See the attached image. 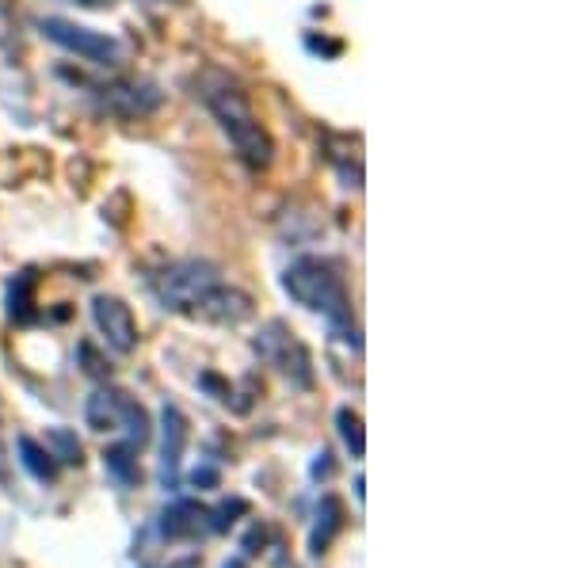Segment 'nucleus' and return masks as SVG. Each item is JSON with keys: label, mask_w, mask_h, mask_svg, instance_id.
<instances>
[{"label": "nucleus", "mask_w": 572, "mask_h": 568, "mask_svg": "<svg viewBox=\"0 0 572 568\" xmlns=\"http://www.w3.org/2000/svg\"><path fill=\"white\" fill-rule=\"evenodd\" d=\"M203 104L211 107V115L218 119L222 133L229 138V146L237 149V157L252 172L271 169L276 161V138L260 122V115L252 111L248 96L240 92L234 81L222 77V73H206L203 81Z\"/></svg>", "instance_id": "nucleus-1"}, {"label": "nucleus", "mask_w": 572, "mask_h": 568, "mask_svg": "<svg viewBox=\"0 0 572 568\" xmlns=\"http://www.w3.org/2000/svg\"><path fill=\"white\" fill-rule=\"evenodd\" d=\"M283 290L302 309L328 317L333 329H352V294H347L336 264L321 260V256H298L283 271Z\"/></svg>", "instance_id": "nucleus-2"}, {"label": "nucleus", "mask_w": 572, "mask_h": 568, "mask_svg": "<svg viewBox=\"0 0 572 568\" xmlns=\"http://www.w3.org/2000/svg\"><path fill=\"white\" fill-rule=\"evenodd\" d=\"M222 282V271L218 264L211 260H176L169 267L153 275V294L169 313H180V317H195V309L203 306V298L211 294L214 287Z\"/></svg>", "instance_id": "nucleus-3"}, {"label": "nucleus", "mask_w": 572, "mask_h": 568, "mask_svg": "<svg viewBox=\"0 0 572 568\" xmlns=\"http://www.w3.org/2000/svg\"><path fill=\"white\" fill-rule=\"evenodd\" d=\"M85 416L93 431H127V442L138 450L149 442V412L130 394H122V389H111V386L96 389V394L88 397Z\"/></svg>", "instance_id": "nucleus-4"}, {"label": "nucleus", "mask_w": 572, "mask_h": 568, "mask_svg": "<svg viewBox=\"0 0 572 568\" xmlns=\"http://www.w3.org/2000/svg\"><path fill=\"white\" fill-rule=\"evenodd\" d=\"M256 355L263 358V363L276 366L283 378L294 382L298 389H310L313 386V355L310 347L302 344V340L294 336V329H287L283 321H268L260 329V336L252 340Z\"/></svg>", "instance_id": "nucleus-5"}, {"label": "nucleus", "mask_w": 572, "mask_h": 568, "mask_svg": "<svg viewBox=\"0 0 572 568\" xmlns=\"http://www.w3.org/2000/svg\"><path fill=\"white\" fill-rule=\"evenodd\" d=\"M39 31H43L50 43H57L62 50H69V54H77V57H85V62L111 65L115 57H119L115 39H107L104 31L85 28V23L62 20V15H46V20H39Z\"/></svg>", "instance_id": "nucleus-6"}, {"label": "nucleus", "mask_w": 572, "mask_h": 568, "mask_svg": "<svg viewBox=\"0 0 572 568\" xmlns=\"http://www.w3.org/2000/svg\"><path fill=\"white\" fill-rule=\"evenodd\" d=\"M93 321L104 336V344L119 355H130L138 347V321L130 313V306L115 294H96L93 298Z\"/></svg>", "instance_id": "nucleus-7"}, {"label": "nucleus", "mask_w": 572, "mask_h": 568, "mask_svg": "<svg viewBox=\"0 0 572 568\" xmlns=\"http://www.w3.org/2000/svg\"><path fill=\"white\" fill-rule=\"evenodd\" d=\"M161 107V92L149 81H115V85L99 88V111L115 115V119H142Z\"/></svg>", "instance_id": "nucleus-8"}, {"label": "nucleus", "mask_w": 572, "mask_h": 568, "mask_svg": "<svg viewBox=\"0 0 572 568\" xmlns=\"http://www.w3.org/2000/svg\"><path fill=\"white\" fill-rule=\"evenodd\" d=\"M248 317H252V298H248L245 290L229 287V282H218V287L203 298V306L195 309V321L222 324V329H237Z\"/></svg>", "instance_id": "nucleus-9"}, {"label": "nucleus", "mask_w": 572, "mask_h": 568, "mask_svg": "<svg viewBox=\"0 0 572 568\" xmlns=\"http://www.w3.org/2000/svg\"><path fill=\"white\" fill-rule=\"evenodd\" d=\"M161 481L164 489H172L180 478V462H184V450L191 439V424L176 405H164L161 412Z\"/></svg>", "instance_id": "nucleus-10"}, {"label": "nucleus", "mask_w": 572, "mask_h": 568, "mask_svg": "<svg viewBox=\"0 0 572 568\" xmlns=\"http://www.w3.org/2000/svg\"><path fill=\"white\" fill-rule=\"evenodd\" d=\"M203 531H211V512L203 504H195V500H176L161 515V538H198Z\"/></svg>", "instance_id": "nucleus-11"}, {"label": "nucleus", "mask_w": 572, "mask_h": 568, "mask_svg": "<svg viewBox=\"0 0 572 568\" xmlns=\"http://www.w3.org/2000/svg\"><path fill=\"white\" fill-rule=\"evenodd\" d=\"M339 526H344V504H339L336 496H325V500H321V507H317V526H313V538H310L313 554H317V557L325 554L328 542H333L339 534Z\"/></svg>", "instance_id": "nucleus-12"}, {"label": "nucleus", "mask_w": 572, "mask_h": 568, "mask_svg": "<svg viewBox=\"0 0 572 568\" xmlns=\"http://www.w3.org/2000/svg\"><path fill=\"white\" fill-rule=\"evenodd\" d=\"M104 465L107 473H111L119 484H138V478H142V470H138V447H130V442H119V447H107L104 450Z\"/></svg>", "instance_id": "nucleus-13"}, {"label": "nucleus", "mask_w": 572, "mask_h": 568, "mask_svg": "<svg viewBox=\"0 0 572 568\" xmlns=\"http://www.w3.org/2000/svg\"><path fill=\"white\" fill-rule=\"evenodd\" d=\"M15 447H20V462H23V470H28L39 484H50V481L57 478V462H54V458H50V450H46V447H39V442H35V439H28V436H23L20 442H15Z\"/></svg>", "instance_id": "nucleus-14"}, {"label": "nucleus", "mask_w": 572, "mask_h": 568, "mask_svg": "<svg viewBox=\"0 0 572 568\" xmlns=\"http://www.w3.org/2000/svg\"><path fill=\"white\" fill-rule=\"evenodd\" d=\"M46 450L57 465H80L85 462V447H80L77 431L69 428H50L46 431Z\"/></svg>", "instance_id": "nucleus-15"}, {"label": "nucleus", "mask_w": 572, "mask_h": 568, "mask_svg": "<svg viewBox=\"0 0 572 568\" xmlns=\"http://www.w3.org/2000/svg\"><path fill=\"white\" fill-rule=\"evenodd\" d=\"M336 428H339V439L344 447L352 450V458H363L367 454V436H363V416L355 408H336Z\"/></svg>", "instance_id": "nucleus-16"}, {"label": "nucleus", "mask_w": 572, "mask_h": 568, "mask_svg": "<svg viewBox=\"0 0 572 568\" xmlns=\"http://www.w3.org/2000/svg\"><path fill=\"white\" fill-rule=\"evenodd\" d=\"M31 287H35V279H31V271L15 275L12 287H8V313H12V321H31Z\"/></svg>", "instance_id": "nucleus-17"}, {"label": "nucleus", "mask_w": 572, "mask_h": 568, "mask_svg": "<svg viewBox=\"0 0 572 568\" xmlns=\"http://www.w3.org/2000/svg\"><path fill=\"white\" fill-rule=\"evenodd\" d=\"M226 568H248V565H245V561H229Z\"/></svg>", "instance_id": "nucleus-18"}]
</instances>
